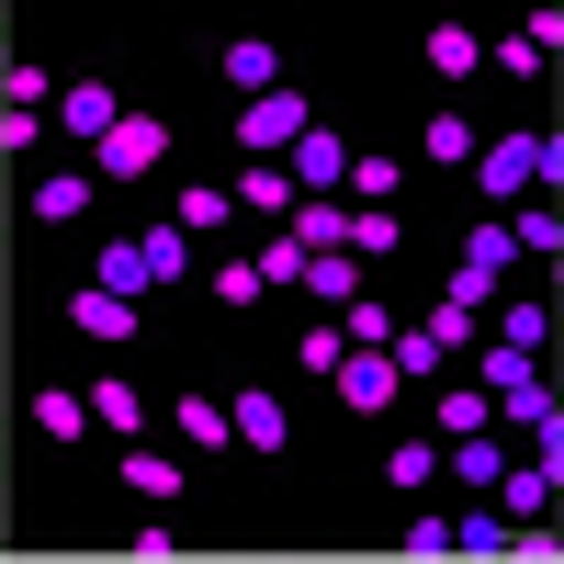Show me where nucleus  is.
Instances as JSON below:
<instances>
[{"label": "nucleus", "mask_w": 564, "mask_h": 564, "mask_svg": "<svg viewBox=\"0 0 564 564\" xmlns=\"http://www.w3.org/2000/svg\"><path fill=\"white\" fill-rule=\"evenodd\" d=\"M170 226H181V238H226V226H238V204H226V181H181V193H170Z\"/></svg>", "instance_id": "2eb2a0df"}, {"label": "nucleus", "mask_w": 564, "mask_h": 564, "mask_svg": "<svg viewBox=\"0 0 564 564\" xmlns=\"http://www.w3.org/2000/svg\"><path fill=\"white\" fill-rule=\"evenodd\" d=\"M113 475H124V497H135V508H181L193 463H170V452H148V441H124V463H113Z\"/></svg>", "instance_id": "6e6552de"}, {"label": "nucleus", "mask_w": 564, "mask_h": 564, "mask_svg": "<svg viewBox=\"0 0 564 564\" xmlns=\"http://www.w3.org/2000/svg\"><path fill=\"white\" fill-rule=\"evenodd\" d=\"M68 339H90V350H124V339H135V294H102V282H68Z\"/></svg>", "instance_id": "423d86ee"}, {"label": "nucleus", "mask_w": 564, "mask_h": 564, "mask_svg": "<svg viewBox=\"0 0 564 564\" xmlns=\"http://www.w3.org/2000/svg\"><path fill=\"white\" fill-rule=\"evenodd\" d=\"M531 181H542V193L564 181V135L553 124H520V135H486V148H475V193L486 204H520Z\"/></svg>", "instance_id": "f257e3e1"}, {"label": "nucleus", "mask_w": 564, "mask_h": 564, "mask_svg": "<svg viewBox=\"0 0 564 564\" xmlns=\"http://www.w3.org/2000/svg\"><path fill=\"white\" fill-rule=\"evenodd\" d=\"M553 486H564V463H542V452H531V463H520V452H508V475H497V486H486V497H497V508H508V520H542V508H553Z\"/></svg>", "instance_id": "f8f14e48"}, {"label": "nucleus", "mask_w": 564, "mask_h": 564, "mask_svg": "<svg viewBox=\"0 0 564 564\" xmlns=\"http://www.w3.org/2000/svg\"><path fill=\"white\" fill-rule=\"evenodd\" d=\"M45 102H57V79L34 57H0V113H45Z\"/></svg>", "instance_id": "cd10ccee"}, {"label": "nucleus", "mask_w": 564, "mask_h": 564, "mask_svg": "<svg viewBox=\"0 0 564 564\" xmlns=\"http://www.w3.org/2000/svg\"><path fill=\"white\" fill-rule=\"evenodd\" d=\"M34 148H45V113H0V170L34 159Z\"/></svg>", "instance_id": "e433bc0d"}, {"label": "nucleus", "mask_w": 564, "mask_h": 564, "mask_svg": "<svg viewBox=\"0 0 564 564\" xmlns=\"http://www.w3.org/2000/svg\"><path fill=\"white\" fill-rule=\"evenodd\" d=\"M327 384H339V406H350V417H384V406L406 395L384 350H339V361H327Z\"/></svg>", "instance_id": "0eeeda50"}, {"label": "nucleus", "mask_w": 564, "mask_h": 564, "mask_svg": "<svg viewBox=\"0 0 564 564\" xmlns=\"http://www.w3.org/2000/svg\"><path fill=\"white\" fill-rule=\"evenodd\" d=\"M305 124H316L305 90H260V102H238V148H249V159H282Z\"/></svg>", "instance_id": "20e7f679"}, {"label": "nucleus", "mask_w": 564, "mask_h": 564, "mask_svg": "<svg viewBox=\"0 0 564 564\" xmlns=\"http://www.w3.org/2000/svg\"><path fill=\"white\" fill-rule=\"evenodd\" d=\"M249 271H260V294H282V282L305 271V249H294V238H260V249H249Z\"/></svg>", "instance_id": "f704fd0d"}, {"label": "nucleus", "mask_w": 564, "mask_h": 564, "mask_svg": "<svg viewBox=\"0 0 564 564\" xmlns=\"http://www.w3.org/2000/svg\"><path fill=\"white\" fill-rule=\"evenodd\" d=\"M294 282H305V294H316L327 316H339L350 294H372V282H361V260H350V249H305V271H294Z\"/></svg>", "instance_id": "6ab92c4d"}, {"label": "nucleus", "mask_w": 564, "mask_h": 564, "mask_svg": "<svg viewBox=\"0 0 564 564\" xmlns=\"http://www.w3.org/2000/svg\"><path fill=\"white\" fill-rule=\"evenodd\" d=\"M0 57H12V12H0Z\"/></svg>", "instance_id": "ea45409f"}, {"label": "nucleus", "mask_w": 564, "mask_h": 564, "mask_svg": "<svg viewBox=\"0 0 564 564\" xmlns=\"http://www.w3.org/2000/svg\"><path fill=\"white\" fill-rule=\"evenodd\" d=\"M486 68H497V79H542V57H531L520 34H486Z\"/></svg>", "instance_id": "4c0bfd02"}, {"label": "nucleus", "mask_w": 564, "mask_h": 564, "mask_svg": "<svg viewBox=\"0 0 564 564\" xmlns=\"http://www.w3.org/2000/svg\"><path fill=\"white\" fill-rule=\"evenodd\" d=\"M79 406H90V430H113V441H135V430H148V384H124V372H102V384H90Z\"/></svg>", "instance_id": "a211bd4d"}, {"label": "nucleus", "mask_w": 564, "mask_h": 564, "mask_svg": "<svg viewBox=\"0 0 564 564\" xmlns=\"http://www.w3.org/2000/svg\"><path fill=\"white\" fill-rule=\"evenodd\" d=\"M135 260H148V294H159V282H193V271H204V260H193V238H181L170 215L148 226V238H135Z\"/></svg>", "instance_id": "412c9836"}, {"label": "nucleus", "mask_w": 564, "mask_h": 564, "mask_svg": "<svg viewBox=\"0 0 564 564\" xmlns=\"http://www.w3.org/2000/svg\"><path fill=\"white\" fill-rule=\"evenodd\" d=\"M452 553H508V508L486 497V508H475V520H452Z\"/></svg>", "instance_id": "72a5a7b5"}, {"label": "nucleus", "mask_w": 564, "mask_h": 564, "mask_svg": "<svg viewBox=\"0 0 564 564\" xmlns=\"http://www.w3.org/2000/svg\"><path fill=\"white\" fill-rule=\"evenodd\" d=\"M339 350H350V339H339V316H316L305 339H294V361H305V372H327V361H339Z\"/></svg>", "instance_id": "58836bf2"}, {"label": "nucleus", "mask_w": 564, "mask_h": 564, "mask_svg": "<svg viewBox=\"0 0 564 564\" xmlns=\"http://www.w3.org/2000/svg\"><path fill=\"white\" fill-rule=\"evenodd\" d=\"M463 271H497V282H520V249H508V215H475V226H463Z\"/></svg>", "instance_id": "4be33fe9"}, {"label": "nucleus", "mask_w": 564, "mask_h": 564, "mask_svg": "<svg viewBox=\"0 0 564 564\" xmlns=\"http://www.w3.org/2000/svg\"><path fill=\"white\" fill-rule=\"evenodd\" d=\"M430 79H441V90L486 79V34H475V23H430Z\"/></svg>", "instance_id": "f3484780"}, {"label": "nucleus", "mask_w": 564, "mask_h": 564, "mask_svg": "<svg viewBox=\"0 0 564 564\" xmlns=\"http://www.w3.org/2000/svg\"><path fill=\"white\" fill-rule=\"evenodd\" d=\"M508 249H520V260L542 271V260L564 249V215H553V204H520V215H508Z\"/></svg>", "instance_id": "bb28decb"}, {"label": "nucleus", "mask_w": 564, "mask_h": 564, "mask_svg": "<svg viewBox=\"0 0 564 564\" xmlns=\"http://www.w3.org/2000/svg\"><path fill=\"white\" fill-rule=\"evenodd\" d=\"M486 339H508V350H531V361H542V350H553V305H542V294H520V282H508V294L486 305Z\"/></svg>", "instance_id": "9d476101"}, {"label": "nucleus", "mask_w": 564, "mask_h": 564, "mask_svg": "<svg viewBox=\"0 0 564 564\" xmlns=\"http://www.w3.org/2000/svg\"><path fill=\"white\" fill-rule=\"evenodd\" d=\"M79 430H90L79 384H45V395H34V441H79Z\"/></svg>", "instance_id": "c756f323"}, {"label": "nucleus", "mask_w": 564, "mask_h": 564, "mask_svg": "<svg viewBox=\"0 0 564 564\" xmlns=\"http://www.w3.org/2000/svg\"><path fill=\"white\" fill-rule=\"evenodd\" d=\"M339 316H350V327H339L350 350H384V339H395V305H384V294H350Z\"/></svg>", "instance_id": "2f4dec72"}, {"label": "nucleus", "mask_w": 564, "mask_h": 564, "mask_svg": "<svg viewBox=\"0 0 564 564\" xmlns=\"http://www.w3.org/2000/svg\"><path fill=\"white\" fill-rule=\"evenodd\" d=\"M90 282H102V294H135V305H148V260H135V238H102V249H90Z\"/></svg>", "instance_id": "393cba45"}, {"label": "nucleus", "mask_w": 564, "mask_h": 564, "mask_svg": "<svg viewBox=\"0 0 564 564\" xmlns=\"http://www.w3.org/2000/svg\"><path fill=\"white\" fill-rule=\"evenodd\" d=\"M475 148H486L475 113H463V102H430V135H417V159H430V170H475Z\"/></svg>", "instance_id": "dca6fc26"}, {"label": "nucleus", "mask_w": 564, "mask_h": 564, "mask_svg": "<svg viewBox=\"0 0 564 564\" xmlns=\"http://www.w3.org/2000/svg\"><path fill=\"white\" fill-rule=\"evenodd\" d=\"M226 441L260 452V463H282V452H294V406H282L271 384H238V395H226Z\"/></svg>", "instance_id": "7ed1b4c3"}, {"label": "nucleus", "mask_w": 564, "mask_h": 564, "mask_svg": "<svg viewBox=\"0 0 564 564\" xmlns=\"http://www.w3.org/2000/svg\"><path fill=\"white\" fill-rule=\"evenodd\" d=\"M215 68H226V90H249V102H260V90H282V57H271L260 34H238V45L215 57Z\"/></svg>", "instance_id": "b1692460"}, {"label": "nucleus", "mask_w": 564, "mask_h": 564, "mask_svg": "<svg viewBox=\"0 0 564 564\" xmlns=\"http://www.w3.org/2000/svg\"><path fill=\"white\" fill-rule=\"evenodd\" d=\"M395 238H406V226H395V204H350V226H339V249L372 271V260H395Z\"/></svg>", "instance_id": "aec40b11"}, {"label": "nucleus", "mask_w": 564, "mask_h": 564, "mask_svg": "<svg viewBox=\"0 0 564 564\" xmlns=\"http://www.w3.org/2000/svg\"><path fill=\"white\" fill-rule=\"evenodd\" d=\"M226 204H238V215H260V226H282V215H294L305 193H294V181H282V159H249L238 181H226Z\"/></svg>", "instance_id": "ddd939ff"}, {"label": "nucleus", "mask_w": 564, "mask_h": 564, "mask_svg": "<svg viewBox=\"0 0 564 564\" xmlns=\"http://www.w3.org/2000/svg\"><path fill=\"white\" fill-rule=\"evenodd\" d=\"M113 113H124V90H113V79H68L57 102H45V124H57L68 148H102V135H113Z\"/></svg>", "instance_id": "39448f33"}, {"label": "nucleus", "mask_w": 564, "mask_h": 564, "mask_svg": "<svg viewBox=\"0 0 564 564\" xmlns=\"http://www.w3.org/2000/svg\"><path fill=\"white\" fill-rule=\"evenodd\" d=\"M417 327H430V339H441V361H463V350L486 339V316H475V305H430V316H417Z\"/></svg>", "instance_id": "473e14b6"}, {"label": "nucleus", "mask_w": 564, "mask_h": 564, "mask_svg": "<svg viewBox=\"0 0 564 564\" xmlns=\"http://www.w3.org/2000/svg\"><path fill=\"white\" fill-rule=\"evenodd\" d=\"M193 282H204V294H215L226 316H249V305H260V271H249V260H204Z\"/></svg>", "instance_id": "c85d7f7f"}, {"label": "nucleus", "mask_w": 564, "mask_h": 564, "mask_svg": "<svg viewBox=\"0 0 564 564\" xmlns=\"http://www.w3.org/2000/svg\"><path fill=\"white\" fill-rule=\"evenodd\" d=\"M159 159H170V124H159V113H135V102H124V113H113V135H102V148H90L79 170H90V181H148Z\"/></svg>", "instance_id": "f03ea898"}, {"label": "nucleus", "mask_w": 564, "mask_h": 564, "mask_svg": "<svg viewBox=\"0 0 564 564\" xmlns=\"http://www.w3.org/2000/svg\"><path fill=\"white\" fill-rule=\"evenodd\" d=\"M339 170H350V148L327 124H305L294 148H282V181H294V193H339Z\"/></svg>", "instance_id": "9b49d317"}, {"label": "nucleus", "mask_w": 564, "mask_h": 564, "mask_svg": "<svg viewBox=\"0 0 564 564\" xmlns=\"http://www.w3.org/2000/svg\"><path fill=\"white\" fill-rule=\"evenodd\" d=\"M441 475H452V486H475V497H486V486L508 475V430H463V441H441Z\"/></svg>", "instance_id": "4468645a"}, {"label": "nucleus", "mask_w": 564, "mask_h": 564, "mask_svg": "<svg viewBox=\"0 0 564 564\" xmlns=\"http://www.w3.org/2000/svg\"><path fill=\"white\" fill-rule=\"evenodd\" d=\"M384 486H395V497H430V486H441V441H430V430L395 441V452H384Z\"/></svg>", "instance_id": "5701e85b"}, {"label": "nucleus", "mask_w": 564, "mask_h": 564, "mask_svg": "<svg viewBox=\"0 0 564 564\" xmlns=\"http://www.w3.org/2000/svg\"><path fill=\"white\" fill-rule=\"evenodd\" d=\"M463 430H497V406H486V384H452L441 372V430L430 441H463Z\"/></svg>", "instance_id": "a878e982"}, {"label": "nucleus", "mask_w": 564, "mask_h": 564, "mask_svg": "<svg viewBox=\"0 0 564 564\" xmlns=\"http://www.w3.org/2000/svg\"><path fill=\"white\" fill-rule=\"evenodd\" d=\"M90 204H102V181H90V170H45V181H23V215H34V226H79Z\"/></svg>", "instance_id": "1a4fd4ad"}, {"label": "nucleus", "mask_w": 564, "mask_h": 564, "mask_svg": "<svg viewBox=\"0 0 564 564\" xmlns=\"http://www.w3.org/2000/svg\"><path fill=\"white\" fill-rule=\"evenodd\" d=\"M170 417H181V441H193V452H226V395H204V384H193Z\"/></svg>", "instance_id": "7c9ffc66"}, {"label": "nucleus", "mask_w": 564, "mask_h": 564, "mask_svg": "<svg viewBox=\"0 0 564 564\" xmlns=\"http://www.w3.org/2000/svg\"><path fill=\"white\" fill-rule=\"evenodd\" d=\"M406 553H417V564H452V520H441V508H417V520H406Z\"/></svg>", "instance_id": "c9c22d12"}]
</instances>
